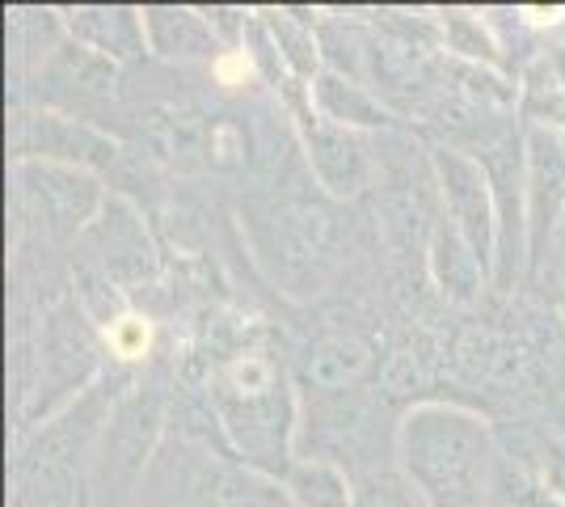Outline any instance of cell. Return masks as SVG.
Wrapping results in <instances>:
<instances>
[{
	"label": "cell",
	"instance_id": "obj_1",
	"mask_svg": "<svg viewBox=\"0 0 565 507\" xmlns=\"http://www.w3.org/2000/svg\"><path fill=\"white\" fill-rule=\"evenodd\" d=\"M363 347L359 342H326L317 356H312V377L321 381V385H342V381H351L354 372L363 368Z\"/></svg>",
	"mask_w": 565,
	"mask_h": 507
},
{
	"label": "cell",
	"instance_id": "obj_2",
	"mask_svg": "<svg viewBox=\"0 0 565 507\" xmlns=\"http://www.w3.org/2000/svg\"><path fill=\"white\" fill-rule=\"evenodd\" d=\"M110 342L118 347V356H140L143 347H148V326L136 321V317H127V321H118L115 330H110Z\"/></svg>",
	"mask_w": 565,
	"mask_h": 507
},
{
	"label": "cell",
	"instance_id": "obj_3",
	"mask_svg": "<svg viewBox=\"0 0 565 507\" xmlns=\"http://www.w3.org/2000/svg\"><path fill=\"white\" fill-rule=\"evenodd\" d=\"M236 381H241V385H262V381H266V368H262L258 360L241 363V368H236Z\"/></svg>",
	"mask_w": 565,
	"mask_h": 507
},
{
	"label": "cell",
	"instance_id": "obj_4",
	"mask_svg": "<svg viewBox=\"0 0 565 507\" xmlns=\"http://www.w3.org/2000/svg\"><path fill=\"white\" fill-rule=\"evenodd\" d=\"M241 73H245V60H241V55H233V60H220V81H224V85H233Z\"/></svg>",
	"mask_w": 565,
	"mask_h": 507
}]
</instances>
